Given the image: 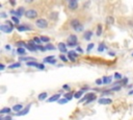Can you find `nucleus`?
<instances>
[{
  "label": "nucleus",
  "mask_w": 133,
  "mask_h": 120,
  "mask_svg": "<svg viewBox=\"0 0 133 120\" xmlns=\"http://www.w3.org/2000/svg\"><path fill=\"white\" fill-rule=\"evenodd\" d=\"M121 89H122L121 86H115V87H113V88L111 89V91H120Z\"/></svg>",
  "instance_id": "obj_42"
},
{
  "label": "nucleus",
  "mask_w": 133,
  "mask_h": 120,
  "mask_svg": "<svg viewBox=\"0 0 133 120\" xmlns=\"http://www.w3.org/2000/svg\"><path fill=\"white\" fill-rule=\"evenodd\" d=\"M66 4H68L69 9H71V10H75L78 7V1H77V0H70V1L66 2Z\"/></svg>",
  "instance_id": "obj_6"
},
{
  "label": "nucleus",
  "mask_w": 133,
  "mask_h": 120,
  "mask_svg": "<svg viewBox=\"0 0 133 120\" xmlns=\"http://www.w3.org/2000/svg\"><path fill=\"white\" fill-rule=\"evenodd\" d=\"M83 93H84V91H83V90L77 91V92L74 94V98H77V99H78V98H81V96L83 95Z\"/></svg>",
  "instance_id": "obj_26"
},
{
  "label": "nucleus",
  "mask_w": 133,
  "mask_h": 120,
  "mask_svg": "<svg viewBox=\"0 0 133 120\" xmlns=\"http://www.w3.org/2000/svg\"><path fill=\"white\" fill-rule=\"evenodd\" d=\"M38 68L41 69V70H44V69H45V65H44V64H39V67Z\"/></svg>",
  "instance_id": "obj_46"
},
{
  "label": "nucleus",
  "mask_w": 133,
  "mask_h": 120,
  "mask_svg": "<svg viewBox=\"0 0 133 120\" xmlns=\"http://www.w3.org/2000/svg\"><path fill=\"white\" fill-rule=\"evenodd\" d=\"M113 22H114L113 17H111V16L107 17V19H106V23H107V24H113Z\"/></svg>",
  "instance_id": "obj_29"
},
{
  "label": "nucleus",
  "mask_w": 133,
  "mask_h": 120,
  "mask_svg": "<svg viewBox=\"0 0 133 120\" xmlns=\"http://www.w3.org/2000/svg\"><path fill=\"white\" fill-rule=\"evenodd\" d=\"M94 47H95V44H94V43H90V44L87 45V47H86V51H87V52H91L92 49H93Z\"/></svg>",
  "instance_id": "obj_33"
},
{
  "label": "nucleus",
  "mask_w": 133,
  "mask_h": 120,
  "mask_svg": "<svg viewBox=\"0 0 133 120\" xmlns=\"http://www.w3.org/2000/svg\"><path fill=\"white\" fill-rule=\"evenodd\" d=\"M17 53H18V54H21V56H23V54H26V50H25V48H23V47H18V48H17Z\"/></svg>",
  "instance_id": "obj_24"
},
{
  "label": "nucleus",
  "mask_w": 133,
  "mask_h": 120,
  "mask_svg": "<svg viewBox=\"0 0 133 120\" xmlns=\"http://www.w3.org/2000/svg\"><path fill=\"white\" fill-rule=\"evenodd\" d=\"M25 13H26V10H25V8L23 7V6H21V7H19V8H17V15H16V17H21V16H23V15H25Z\"/></svg>",
  "instance_id": "obj_15"
},
{
  "label": "nucleus",
  "mask_w": 133,
  "mask_h": 120,
  "mask_svg": "<svg viewBox=\"0 0 133 120\" xmlns=\"http://www.w3.org/2000/svg\"><path fill=\"white\" fill-rule=\"evenodd\" d=\"M26 66L28 67H39V63H37V61H31V62H28L26 63Z\"/></svg>",
  "instance_id": "obj_21"
},
{
  "label": "nucleus",
  "mask_w": 133,
  "mask_h": 120,
  "mask_svg": "<svg viewBox=\"0 0 133 120\" xmlns=\"http://www.w3.org/2000/svg\"><path fill=\"white\" fill-rule=\"evenodd\" d=\"M66 102H69V100L66 99V98H60V99L58 100V103H59V104H64V103H66Z\"/></svg>",
  "instance_id": "obj_38"
},
{
  "label": "nucleus",
  "mask_w": 133,
  "mask_h": 120,
  "mask_svg": "<svg viewBox=\"0 0 133 120\" xmlns=\"http://www.w3.org/2000/svg\"><path fill=\"white\" fill-rule=\"evenodd\" d=\"M9 3H10V5H15V4H16V1H9Z\"/></svg>",
  "instance_id": "obj_52"
},
{
  "label": "nucleus",
  "mask_w": 133,
  "mask_h": 120,
  "mask_svg": "<svg viewBox=\"0 0 133 120\" xmlns=\"http://www.w3.org/2000/svg\"><path fill=\"white\" fill-rule=\"evenodd\" d=\"M5 69V66H4V64H0V70L3 71Z\"/></svg>",
  "instance_id": "obj_49"
},
{
  "label": "nucleus",
  "mask_w": 133,
  "mask_h": 120,
  "mask_svg": "<svg viewBox=\"0 0 133 120\" xmlns=\"http://www.w3.org/2000/svg\"><path fill=\"white\" fill-rule=\"evenodd\" d=\"M132 57H133V53H132Z\"/></svg>",
  "instance_id": "obj_55"
},
{
  "label": "nucleus",
  "mask_w": 133,
  "mask_h": 120,
  "mask_svg": "<svg viewBox=\"0 0 133 120\" xmlns=\"http://www.w3.org/2000/svg\"><path fill=\"white\" fill-rule=\"evenodd\" d=\"M111 102H112V99H110V98H108V97H102V98H100V99L98 100L99 104H103V105L110 104Z\"/></svg>",
  "instance_id": "obj_7"
},
{
  "label": "nucleus",
  "mask_w": 133,
  "mask_h": 120,
  "mask_svg": "<svg viewBox=\"0 0 133 120\" xmlns=\"http://www.w3.org/2000/svg\"><path fill=\"white\" fill-rule=\"evenodd\" d=\"M113 78H114V79H117V81H120V79H123V76H122V74H121V73L115 72V73L113 74Z\"/></svg>",
  "instance_id": "obj_28"
},
{
  "label": "nucleus",
  "mask_w": 133,
  "mask_h": 120,
  "mask_svg": "<svg viewBox=\"0 0 133 120\" xmlns=\"http://www.w3.org/2000/svg\"><path fill=\"white\" fill-rule=\"evenodd\" d=\"M68 56H70V57H73V58L77 59V58H78V53H77V51H76V50H71V51H69V52H68Z\"/></svg>",
  "instance_id": "obj_23"
},
{
  "label": "nucleus",
  "mask_w": 133,
  "mask_h": 120,
  "mask_svg": "<svg viewBox=\"0 0 133 120\" xmlns=\"http://www.w3.org/2000/svg\"><path fill=\"white\" fill-rule=\"evenodd\" d=\"M123 84H125V85H127V84H128V78H127V77L123 78Z\"/></svg>",
  "instance_id": "obj_50"
},
{
  "label": "nucleus",
  "mask_w": 133,
  "mask_h": 120,
  "mask_svg": "<svg viewBox=\"0 0 133 120\" xmlns=\"http://www.w3.org/2000/svg\"><path fill=\"white\" fill-rule=\"evenodd\" d=\"M31 29L32 28L28 24H22V25L17 26V30L18 31H28V30H31Z\"/></svg>",
  "instance_id": "obj_11"
},
{
  "label": "nucleus",
  "mask_w": 133,
  "mask_h": 120,
  "mask_svg": "<svg viewBox=\"0 0 133 120\" xmlns=\"http://www.w3.org/2000/svg\"><path fill=\"white\" fill-rule=\"evenodd\" d=\"M41 40H42V42H45V43H47V44L50 42V38H49V37H46V36H42V37H41Z\"/></svg>",
  "instance_id": "obj_34"
},
{
  "label": "nucleus",
  "mask_w": 133,
  "mask_h": 120,
  "mask_svg": "<svg viewBox=\"0 0 133 120\" xmlns=\"http://www.w3.org/2000/svg\"><path fill=\"white\" fill-rule=\"evenodd\" d=\"M0 17H1V18H3V19H5V18H6V13H4V12H1V13H0Z\"/></svg>",
  "instance_id": "obj_47"
},
{
  "label": "nucleus",
  "mask_w": 133,
  "mask_h": 120,
  "mask_svg": "<svg viewBox=\"0 0 133 120\" xmlns=\"http://www.w3.org/2000/svg\"><path fill=\"white\" fill-rule=\"evenodd\" d=\"M20 61L21 62H31V61H36V59H33V58H29V57H25V58H20Z\"/></svg>",
  "instance_id": "obj_25"
},
{
  "label": "nucleus",
  "mask_w": 133,
  "mask_h": 120,
  "mask_svg": "<svg viewBox=\"0 0 133 120\" xmlns=\"http://www.w3.org/2000/svg\"><path fill=\"white\" fill-rule=\"evenodd\" d=\"M0 120H13V118H12V116H6V117H1V119Z\"/></svg>",
  "instance_id": "obj_44"
},
{
  "label": "nucleus",
  "mask_w": 133,
  "mask_h": 120,
  "mask_svg": "<svg viewBox=\"0 0 133 120\" xmlns=\"http://www.w3.org/2000/svg\"><path fill=\"white\" fill-rule=\"evenodd\" d=\"M12 111H13L12 108H3L2 110L0 111V114H1V115H3V114H9Z\"/></svg>",
  "instance_id": "obj_20"
},
{
  "label": "nucleus",
  "mask_w": 133,
  "mask_h": 120,
  "mask_svg": "<svg viewBox=\"0 0 133 120\" xmlns=\"http://www.w3.org/2000/svg\"><path fill=\"white\" fill-rule=\"evenodd\" d=\"M33 41H35V42L37 43V45H40L41 43H42L41 38H38V37H35V38H33Z\"/></svg>",
  "instance_id": "obj_39"
},
{
  "label": "nucleus",
  "mask_w": 133,
  "mask_h": 120,
  "mask_svg": "<svg viewBox=\"0 0 133 120\" xmlns=\"http://www.w3.org/2000/svg\"><path fill=\"white\" fill-rule=\"evenodd\" d=\"M45 47H46L47 50H55V46L52 45V44H50V43H48V44H47Z\"/></svg>",
  "instance_id": "obj_35"
},
{
  "label": "nucleus",
  "mask_w": 133,
  "mask_h": 120,
  "mask_svg": "<svg viewBox=\"0 0 133 120\" xmlns=\"http://www.w3.org/2000/svg\"><path fill=\"white\" fill-rule=\"evenodd\" d=\"M12 21L16 24V25H18L19 26V24H20V20H19V18L18 17H16V16H13L12 17Z\"/></svg>",
  "instance_id": "obj_32"
},
{
  "label": "nucleus",
  "mask_w": 133,
  "mask_h": 120,
  "mask_svg": "<svg viewBox=\"0 0 133 120\" xmlns=\"http://www.w3.org/2000/svg\"><path fill=\"white\" fill-rule=\"evenodd\" d=\"M38 49H39V50H41L42 52H45V51H47V49H46V47H45V46H41V45H38Z\"/></svg>",
  "instance_id": "obj_41"
},
{
  "label": "nucleus",
  "mask_w": 133,
  "mask_h": 120,
  "mask_svg": "<svg viewBox=\"0 0 133 120\" xmlns=\"http://www.w3.org/2000/svg\"><path fill=\"white\" fill-rule=\"evenodd\" d=\"M59 99H60V94H59V93H58V94H54V95H52V96H50V97L48 98L47 102H55V101L58 102Z\"/></svg>",
  "instance_id": "obj_10"
},
{
  "label": "nucleus",
  "mask_w": 133,
  "mask_h": 120,
  "mask_svg": "<svg viewBox=\"0 0 133 120\" xmlns=\"http://www.w3.org/2000/svg\"><path fill=\"white\" fill-rule=\"evenodd\" d=\"M63 96H64V98H66V99H68V100L70 101V100L72 99V98L74 97V94H72L71 92H68V93H64Z\"/></svg>",
  "instance_id": "obj_27"
},
{
  "label": "nucleus",
  "mask_w": 133,
  "mask_h": 120,
  "mask_svg": "<svg viewBox=\"0 0 133 120\" xmlns=\"http://www.w3.org/2000/svg\"><path fill=\"white\" fill-rule=\"evenodd\" d=\"M59 59H60V60H61L63 63H66V62L69 61V59L66 58V57L64 56V54H60V56H59Z\"/></svg>",
  "instance_id": "obj_37"
},
{
  "label": "nucleus",
  "mask_w": 133,
  "mask_h": 120,
  "mask_svg": "<svg viewBox=\"0 0 133 120\" xmlns=\"http://www.w3.org/2000/svg\"><path fill=\"white\" fill-rule=\"evenodd\" d=\"M102 35V25L101 24H99L98 26H97V36H101Z\"/></svg>",
  "instance_id": "obj_30"
},
{
  "label": "nucleus",
  "mask_w": 133,
  "mask_h": 120,
  "mask_svg": "<svg viewBox=\"0 0 133 120\" xmlns=\"http://www.w3.org/2000/svg\"><path fill=\"white\" fill-rule=\"evenodd\" d=\"M132 94H133V90H131V91L129 92V95H132Z\"/></svg>",
  "instance_id": "obj_54"
},
{
  "label": "nucleus",
  "mask_w": 133,
  "mask_h": 120,
  "mask_svg": "<svg viewBox=\"0 0 133 120\" xmlns=\"http://www.w3.org/2000/svg\"><path fill=\"white\" fill-rule=\"evenodd\" d=\"M5 49L6 50H10V46L9 45H5Z\"/></svg>",
  "instance_id": "obj_51"
},
{
  "label": "nucleus",
  "mask_w": 133,
  "mask_h": 120,
  "mask_svg": "<svg viewBox=\"0 0 133 120\" xmlns=\"http://www.w3.org/2000/svg\"><path fill=\"white\" fill-rule=\"evenodd\" d=\"M109 54H110L111 57H113V56H114V53H113V52H109Z\"/></svg>",
  "instance_id": "obj_53"
},
{
  "label": "nucleus",
  "mask_w": 133,
  "mask_h": 120,
  "mask_svg": "<svg viewBox=\"0 0 133 120\" xmlns=\"http://www.w3.org/2000/svg\"><path fill=\"white\" fill-rule=\"evenodd\" d=\"M6 25H8V26H10V27H14V25H13V22H12V21H6V23H5Z\"/></svg>",
  "instance_id": "obj_45"
},
{
  "label": "nucleus",
  "mask_w": 133,
  "mask_h": 120,
  "mask_svg": "<svg viewBox=\"0 0 133 120\" xmlns=\"http://www.w3.org/2000/svg\"><path fill=\"white\" fill-rule=\"evenodd\" d=\"M102 79H103V84L104 85H108V84H111L112 77H111V76H104Z\"/></svg>",
  "instance_id": "obj_18"
},
{
  "label": "nucleus",
  "mask_w": 133,
  "mask_h": 120,
  "mask_svg": "<svg viewBox=\"0 0 133 120\" xmlns=\"http://www.w3.org/2000/svg\"><path fill=\"white\" fill-rule=\"evenodd\" d=\"M30 106H31V103H29L25 109H23L21 112H19L18 114H16L17 116H19V117H21V116H25V115H27L28 113H29V110H30Z\"/></svg>",
  "instance_id": "obj_9"
},
{
  "label": "nucleus",
  "mask_w": 133,
  "mask_h": 120,
  "mask_svg": "<svg viewBox=\"0 0 133 120\" xmlns=\"http://www.w3.org/2000/svg\"><path fill=\"white\" fill-rule=\"evenodd\" d=\"M25 17H26L27 19H37V17H38V12H37L35 8H29V9L26 10Z\"/></svg>",
  "instance_id": "obj_4"
},
{
  "label": "nucleus",
  "mask_w": 133,
  "mask_h": 120,
  "mask_svg": "<svg viewBox=\"0 0 133 120\" xmlns=\"http://www.w3.org/2000/svg\"><path fill=\"white\" fill-rule=\"evenodd\" d=\"M75 50H76L77 52H79V53H83V49H82V48H81L80 46H77Z\"/></svg>",
  "instance_id": "obj_43"
},
{
  "label": "nucleus",
  "mask_w": 133,
  "mask_h": 120,
  "mask_svg": "<svg viewBox=\"0 0 133 120\" xmlns=\"http://www.w3.org/2000/svg\"><path fill=\"white\" fill-rule=\"evenodd\" d=\"M70 25L76 31H82L83 30V25L78 19H72L70 21Z\"/></svg>",
  "instance_id": "obj_1"
},
{
  "label": "nucleus",
  "mask_w": 133,
  "mask_h": 120,
  "mask_svg": "<svg viewBox=\"0 0 133 120\" xmlns=\"http://www.w3.org/2000/svg\"><path fill=\"white\" fill-rule=\"evenodd\" d=\"M47 97H48V93H47V92H42L41 94H39L38 99H39L40 101H42V100L47 99Z\"/></svg>",
  "instance_id": "obj_17"
},
{
  "label": "nucleus",
  "mask_w": 133,
  "mask_h": 120,
  "mask_svg": "<svg viewBox=\"0 0 133 120\" xmlns=\"http://www.w3.org/2000/svg\"><path fill=\"white\" fill-rule=\"evenodd\" d=\"M105 44H104V43H101V44H100L99 45V47H98V51L99 52H103L104 50H105Z\"/></svg>",
  "instance_id": "obj_31"
},
{
  "label": "nucleus",
  "mask_w": 133,
  "mask_h": 120,
  "mask_svg": "<svg viewBox=\"0 0 133 120\" xmlns=\"http://www.w3.org/2000/svg\"><path fill=\"white\" fill-rule=\"evenodd\" d=\"M0 30H1L3 34H10V32L14 30V27H10L6 24H1L0 25Z\"/></svg>",
  "instance_id": "obj_5"
},
{
  "label": "nucleus",
  "mask_w": 133,
  "mask_h": 120,
  "mask_svg": "<svg viewBox=\"0 0 133 120\" xmlns=\"http://www.w3.org/2000/svg\"><path fill=\"white\" fill-rule=\"evenodd\" d=\"M12 109H13V111H14L16 114H18L19 112H21L22 110H23L24 108H23V105H22L21 103H18V104H15V105H14Z\"/></svg>",
  "instance_id": "obj_14"
},
{
  "label": "nucleus",
  "mask_w": 133,
  "mask_h": 120,
  "mask_svg": "<svg viewBox=\"0 0 133 120\" xmlns=\"http://www.w3.org/2000/svg\"><path fill=\"white\" fill-rule=\"evenodd\" d=\"M58 50L61 52V54H63V53H66V52H69L68 51V49H66V44H64L63 42H60V43H58Z\"/></svg>",
  "instance_id": "obj_8"
},
{
  "label": "nucleus",
  "mask_w": 133,
  "mask_h": 120,
  "mask_svg": "<svg viewBox=\"0 0 133 120\" xmlns=\"http://www.w3.org/2000/svg\"><path fill=\"white\" fill-rule=\"evenodd\" d=\"M62 89H64V90H70V86H69V85H63V86H62Z\"/></svg>",
  "instance_id": "obj_48"
},
{
  "label": "nucleus",
  "mask_w": 133,
  "mask_h": 120,
  "mask_svg": "<svg viewBox=\"0 0 133 120\" xmlns=\"http://www.w3.org/2000/svg\"><path fill=\"white\" fill-rule=\"evenodd\" d=\"M77 41H78V38H77L76 35H70L68 37V43L66 44H75V43H77Z\"/></svg>",
  "instance_id": "obj_12"
},
{
  "label": "nucleus",
  "mask_w": 133,
  "mask_h": 120,
  "mask_svg": "<svg viewBox=\"0 0 133 120\" xmlns=\"http://www.w3.org/2000/svg\"><path fill=\"white\" fill-rule=\"evenodd\" d=\"M95 83H96V85H98V86H101V85H104V84H103V79H102V78H97Z\"/></svg>",
  "instance_id": "obj_40"
},
{
  "label": "nucleus",
  "mask_w": 133,
  "mask_h": 120,
  "mask_svg": "<svg viewBox=\"0 0 133 120\" xmlns=\"http://www.w3.org/2000/svg\"><path fill=\"white\" fill-rule=\"evenodd\" d=\"M92 37H93V32H92L91 30H87V31H85L84 34H83V38H84L86 41H90V40L92 39Z\"/></svg>",
  "instance_id": "obj_16"
},
{
  "label": "nucleus",
  "mask_w": 133,
  "mask_h": 120,
  "mask_svg": "<svg viewBox=\"0 0 133 120\" xmlns=\"http://www.w3.org/2000/svg\"><path fill=\"white\" fill-rule=\"evenodd\" d=\"M49 18L51 19V20H57V18H58V13L57 12H52V13H50V15H49Z\"/></svg>",
  "instance_id": "obj_22"
},
{
  "label": "nucleus",
  "mask_w": 133,
  "mask_h": 120,
  "mask_svg": "<svg viewBox=\"0 0 133 120\" xmlns=\"http://www.w3.org/2000/svg\"><path fill=\"white\" fill-rule=\"evenodd\" d=\"M44 62L45 63H49V64H55L56 63V59H55L54 56H49V57H46L45 59H44Z\"/></svg>",
  "instance_id": "obj_13"
},
{
  "label": "nucleus",
  "mask_w": 133,
  "mask_h": 120,
  "mask_svg": "<svg viewBox=\"0 0 133 120\" xmlns=\"http://www.w3.org/2000/svg\"><path fill=\"white\" fill-rule=\"evenodd\" d=\"M20 67H21V63L20 62L14 63L12 65H8V69H17V68H20Z\"/></svg>",
  "instance_id": "obj_19"
},
{
  "label": "nucleus",
  "mask_w": 133,
  "mask_h": 120,
  "mask_svg": "<svg viewBox=\"0 0 133 120\" xmlns=\"http://www.w3.org/2000/svg\"><path fill=\"white\" fill-rule=\"evenodd\" d=\"M96 99H97V95H96L95 93H88V94H86L85 96H83V97L81 98V100H80L79 102L85 101V104H88V103L93 102V101L96 100Z\"/></svg>",
  "instance_id": "obj_2"
},
{
  "label": "nucleus",
  "mask_w": 133,
  "mask_h": 120,
  "mask_svg": "<svg viewBox=\"0 0 133 120\" xmlns=\"http://www.w3.org/2000/svg\"><path fill=\"white\" fill-rule=\"evenodd\" d=\"M36 26L40 29H45L48 27V21L44 18H40L36 21Z\"/></svg>",
  "instance_id": "obj_3"
},
{
  "label": "nucleus",
  "mask_w": 133,
  "mask_h": 120,
  "mask_svg": "<svg viewBox=\"0 0 133 120\" xmlns=\"http://www.w3.org/2000/svg\"><path fill=\"white\" fill-rule=\"evenodd\" d=\"M17 46H18V47H23V48H25L26 44H25V42H23V41H19V42H17Z\"/></svg>",
  "instance_id": "obj_36"
}]
</instances>
